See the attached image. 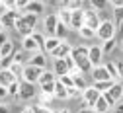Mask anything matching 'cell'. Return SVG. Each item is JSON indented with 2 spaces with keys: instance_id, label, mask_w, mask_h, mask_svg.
<instances>
[{
  "instance_id": "obj_33",
  "label": "cell",
  "mask_w": 123,
  "mask_h": 113,
  "mask_svg": "<svg viewBox=\"0 0 123 113\" xmlns=\"http://www.w3.org/2000/svg\"><path fill=\"white\" fill-rule=\"evenodd\" d=\"M22 20H24L29 27H35V24H37V16L29 14V12H24V14H22Z\"/></svg>"
},
{
  "instance_id": "obj_51",
  "label": "cell",
  "mask_w": 123,
  "mask_h": 113,
  "mask_svg": "<svg viewBox=\"0 0 123 113\" xmlns=\"http://www.w3.org/2000/svg\"><path fill=\"white\" fill-rule=\"evenodd\" d=\"M2 29H4V27H2V22H0V31H2Z\"/></svg>"
},
{
  "instance_id": "obj_38",
  "label": "cell",
  "mask_w": 123,
  "mask_h": 113,
  "mask_svg": "<svg viewBox=\"0 0 123 113\" xmlns=\"http://www.w3.org/2000/svg\"><path fill=\"white\" fill-rule=\"evenodd\" d=\"M20 86H22L20 80H18V82H14V84H10V86H8V95H14V98H18V95H20Z\"/></svg>"
},
{
  "instance_id": "obj_34",
  "label": "cell",
  "mask_w": 123,
  "mask_h": 113,
  "mask_svg": "<svg viewBox=\"0 0 123 113\" xmlns=\"http://www.w3.org/2000/svg\"><path fill=\"white\" fill-rule=\"evenodd\" d=\"M113 86V82H111V80H107V82H94V88L100 92V94H105L107 90H110Z\"/></svg>"
},
{
  "instance_id": "obj_31",
  "label": "cell",
  "mask_w": 123,
  "mask_h": 113,
  "mask_svg": "<svg viewBox=\"0 0 123 113\" xmlns=\"http://www.w3.org/2000/svg\"><path fill=\"white\" fill-rule=\"evenodd\" d=\"M72 78H74V88H78L80 92H84V90L88 88V84H86V80H84L82 74H74Z\"/></svg>"
},
{
  "instance_id": "obj_15",
  "label": "cell",
  "mask_w": 123,
  "mask_h": 113,
  "mask_svg": "<svg viewBox=\"0 0 123 113\" xmlns=\"http://www.w3.org/2000/svg\"><path fill=\"white\" fill-rule=\"evenodd\" d=\"M14 29H16L18 33L22 35V39H24V37H31V35H33V27H29V25H27L22 18L16 22V27H14Z\"/></svg>"
},
{
  "instance_id": "obj_44",
  "label": "cell",
  "mask_w": 123,
  "mask_h": 113,
  "mask_svg": "<svg viewBox=\"0 0 123 113\" xmlns=\"http://www.w3.org/2000/svg\"><path fill=\"white\" fill-rule=\"evenodd\" d=\"M110 113H123V101H119V103H117V105H115Z\"/></svg>"
},
{
  "instance_id": "obj_14",
  "label": "cell",
  "mask_w": 123,
  "mask_h": 113,
  "mask_svg": "<svg viewBox=\"0 0 123 113\" xmlns=\"http://www.w3.org/2000/svg\"><path fill=\"white\" fill-rule=\"evenodd\" d=\"M27 64H31V66H35V68H41V70H45V66H47V57H45V53H35V55H31V59H29V62Z\"/></svg>"
},
{
  "instance_id": "obj_12",
  "label": "cell",
  "mask_w": 123,
  "mask_h": 113,
  "mask_svg": "<svg viewBox=\"0 0 123 113\" xmlns=\"http://www.w3.org/2000/svg\"><path fill=\"white\" fill-rule=\"evenodd\" d=\"M35 94H37V90H35L33 84L22 82V86H20V95H18V98H20V100H31Z\"/></svg>"
},
{
  "instance_id": "obj_5",
  "label": "cell",
  "mask_w": 123,
  "mask_h": 113,
  "mask_svg": "<svg viewBox=\"0 0 123 113\" xmlns=\"http://www.w3.org/2000/svg\"><path fill=\"white\" fill-rule=\"evenodd\" d=\"M84 25L90 27V29H94L98 31V27L102 25V16L96 12V10H84Z\"/></svg>"
},
{
  "instance_id": "obj_7",
  "label": "cell",
  "mask_w": 123,
  "mask_h": 113,
  "mask_svg": "<svg viewBox=\"0 0 123 113\" xmlns=\"http://www.w3.org/2000/svg\"><path fill=\"white\" fill-rule=\"evenodd\" d=\"M70 53H72V45L68 43V41H63V43H61L59 47H57V49L51 53V57H53V60H65L67 57H70Z\"/></svg>"
},
{
  "instance_id": "obj_3",
  "label": "cell",
  "mask_w": 123,
  "mask_h": 113,
  "mask_svg": "<svg viewBox=\"0 0 123 113\" xmlns=\"http://www.w3.org/2000/svg\"><path fill=\"white\" fill-rule=\"evenodd\" d=\"M43 74V70L41 68H35V66H31V64H25L24 66V70H22V82H27V84H37L39 82V76Z\"/></svg>"
},
{
  "instance_id": "obj_35",
  "label": "cell",
  "mask_w": 123,
  "mask_h": 113,
  "mask_svg": "<svg viewBox=\"0 0 123 113\" xmlns=\"http://www.w3.org/2000/svg\"><path fill=\"white\" fill-rule=\"evenodd\" d=\"M90 6H92V10H96L98 14H102V10L110 6V2H104V0H92Z\"/></svg>"
},
{
  "instance_id": "obj_43",
  "label": "cell",
  "mask_w": 123,
  "mask_h": 113,
  "mask_svg": "<svg viewBox=\"0 0 123 113\" xmlns=\"http://www.w3.org/2000/svg\"><path fill=\"white\" fill-rule=\"evenodd\" d=\"M8 41H10V37H8V33H6V29H2V31H0V47L6 45Z\"/></svg>"
},
{
  "instance_id": "obj_48",
  "label": "cell",
  "mask_w": 123,
  "mask_h": 113,
  "mask_svg": "<svg viewBox=\"0 0 123 113\" xmlns=\"http://www.w3.org/2000/svg\"><path fill=\"white\" fill-rule=\"evenodd\" d=\"M78 113H96V111H94V109H90V107H82Z\"/></svg>"
},
{
  "instance_id": "obj_46",
  "label": "cell",
  "mask_w": 123,
  "mask_h": 113,
  "mask_svg": "<svg viewBox=\"0 0 123 113\" xmlns=\"http://www.w3.org/2000/svg\"><path fill=\"white\" fill-rule=\"evenodd\" d=\"M115 64H117V70H119V76L123 78V60H117Z\"/></svg>"
},
{
  "instance_id": "obj_42",
  "label": "cell",
  "mask_w": 123,
  "mask_h": 113,
  "mask_svg": "<svg viewBox=\"0 0 123 113\" xmlns=\"http://www.w3.org/2000/svg\"><path fill=\"white\" fill-rule=\"evenodd\" d=\"M74 98H82V92L78 88H70L68 90V100H74Z\"/></svg>"
},
{
  "instance_id": "obj_17",
  "label": "cell",
  "mask_w": 123,
  "mask_h": 113,
  "mask_svg": "<svg viewBox=\"0 0 123 113\" xmlns=\"http://www.w3.org/2000/svg\"><path fill=\"white\" fill-rule=\"evenodd\" d=\"M14 82H18V78L14 76L10 70H0V86H2V88H8Z\"/></svg>"
},
{
  "instance_id": "obj_10",
  "label": "cell",
  "mask_w": 123,
  "mask_h": 113,
  "mask_svg": "<svg viewBox=\"0 0 123 113\" xmlns=\"http://www.w3.org/2000/svg\"><path fill=\"white\" fill-rule=\"evenodd\" d=\"M22 51H24V53H31V55H35V53H39L41 49H39V45L35 43L33 37H24V39H22Z\"/></svg>"
},
{
  "instance_id": "obj_28",
  "label": "cell",
  "mask_w": 123,
  "mask_h": 113,
  "mask_svg": "<svg viewBox=\"0 0 123 113\" xmlns=\"http://www.w3.org/2000/svg\"><path fill=\"white\" fill-rule=\"evenodd\" d=\"M14 53H16V49H14V43H12V41H8L6 45H2V47H0V57H2V59L12 57Z\"/></svg>"
},
{
  "instance_id": "obj_30",
  "label": "cell",
  "mask_w": 123,
  "mask_h": 113,
  "mask_svg": "<svg viewBox=\"0 0 123 113\" xmlns=\"http://www.w3.org/2000/svg\"><path fill=\"white\" fill-rule=\"evenodd\" d=\"M59 84H63L67 90H70V88H74V78L70 76V74H65V76H61L59 80H57Z\"/></svg>"
},
{
  "instance_id": "obj_36",
  "label": "cell",
  "mask_w": 123,
  "mask_h": 113,
  "mask_svg": "<svg viewBox=\"0 0 123 113\" xmlns=\"http://www.w3.org/2000/svg\"><path fill=\"white\" fill-rule=\"evenodd\" d=\"M63 6L70 12H76V10H82V2H78V0H68V2H63Z\"/></svg>"
},
{
  "instance_id": "obj_47",
  "label": "cell",
  "mask_w": 123,
  "mask_h": 113,
  "mask_svg": "<svg viewBox=\"0 0 123 113\" xmlns=\"http://www.w3.org/2000/svg\"><path fill=\"white\" fill-rule=\"evenodd\" d=\"M20 113H35V111H33V105H27V107H24Z\"/></svg>"
},
{
  "instance_id": "obj_23",
  "label": "cell",
  "mask_w": 123,
  "mask_h": 113,
  "mask_svg": "<svg viewBox=\"0 0 123 113\" xmlns=\"http://www.w3.org/2000/svg\"><path fill=\"white\" fill-rule=\"evenodd\" d=\"M104 66H105L107 72H110V76H111L113 82H121V76H119V70H117V64L115 62H105Z\"/></svg>"
},
{
  "instance_id": "obj_19",
  "label": "cell",
  "mask_w": 123,
  "mask_h": 113,
  "mask_svg": "<svg viewBox=\"0 0 123 113\" xmlns=\"http://www.w3.org/2000/svg\"><path fill=\"white\" fill-rule=\"evenodd\" d=\"M74 62H76V68H78V72H80V74H88V72L94 70V66L90 64L88 57H86V59H78V60H74Z\"/></svg>"
},
{
  "instance_id": "obj_27",
  "label": "cell",
  "mask_w": 123,
  "mask_h": 113,
  "mask_svg": "<svg viewBox=\"0 0 123 113\" xmlns=\"http://www.w3.org/2000/svg\"><path fill=\"white\" fill-rule=\"evenodd\" d=\"M68 31H70V29H68L65 24H61V22H59V24H57V29H55V37H57V39H61V41H67Z\"/></svg>"
},
{
  "instance_id": "obj_45",
  "label": "cell",
  "mask_w": 123,
  "mask_h": 113,
  "mask_svg": "<svg viewBox=\"0 0 123 113\" xmlns=\"http://www.w3.org/2000/svg\"><path fill=\"white\" fill-rule=\"evenodd\" d=\"M4 98H8V88L0 86V100H4Z\"/></svg>"
},
{
  "instance_id": "obj_24",
  "label": "cell",
  "mask_w": 123,
  "mask_h": 113,
  "mask_svg": "<svg viewBox=\"0 0 123 113\" xmlns=\"http://www.w3.org/2000/svg\"><path fill=\"white\" fill-rule=\"evenodd\" d=\"M57 16H59V22H61V24H65L67 27L70 25V18H72V12H70V10H67V8L63 6V8L57 12Z\"/></svg>"
},
{
  "instance_id": "obj_41",
  "label": "cell",
  "mask_w": 123,
  "mask_h": 113,
  "mask_svg": "<svg viewBox=\"0 0 123 113\" xmlns=\"http://www.w3.org/2000/svg\"><path fill=\"white\" fill-rule=\"evenodd\" d=\"M12 59H14V62H16V64L24 66V60H25V59H24V53H18V51H16V53L12 55Z\"/></svg>"
},
{
  "instance_id": "obj_1",
  "label": "cell",
  "mask_w": 123,
  "mask_h": 113,
  "mask_svg": "<svg viewBox=\"0 0 123 113\" xmlns=\"http://www.w3.org/2000/svg\"><path fill=\"white\" fill-rule=\"evenodd\" d=\"M96 37L104 43V41H110V39H117V27L111 20H102V25L96 31Z\"/></svg>"
},
{
  "instance_id": "obj_49",
  "label": "cell",
  "mask_w": 123,
  "mask_h": 113,
  "mask_svg": "<svg viewBox=\"0 0 123 113\" xmlns=\"http://www.w3.org/2000/svg\"><path fill=\"white\" fill-rule=\"evenodd\" d=\"M0 113H10V109L6 105H0Z\"/></svg>"
},
{
  "instance_id": "obj_37",
  "label": "cell",
  "mask_w": 123,
  "mask_h": 113,
  "mask_svg": "<svg viewBox=\"0 0 123 113\" xmlns=\"http://www.w3.org/2000/svg\"><path fill=\"white\" fill-rule=\"evenodd\" d=\"M113 24H115V27H117L119 24H123V6L113 8Z\"/></svg>"
},
{
  "instance_id": "obj_11",
  "label": "cell",
  "mask_w": 123,
  "mask_h": 113,
  "mask_svg": "<svg viewBox=\"0 0 123 113\" xmlns=\"http://www.w3.org/2000/svg\"><path fill=\"white\" fill-rule=\"evenodd\" d=\"M92 78H94V82H107V80H111L110 72L105 70V66L102 64V66H96L94 70H92ZM113 82V80H111Z\"/></svg>"
},
{
  "instance_id": "obj_21",
  "label": "cell",
  "mask_w": 123,
  "mask_h": 113,
  "mask_svg": "<svg viewBox=\"0 0 123 113\" xmlns=\"http://www.w3.org/2000/svg\"><path fill=\"white\" fill-rule=\"evenodd\" d=\"M43 10H45V4L43 2H27V8H25V12L37 16V18L43 14Z\"/></svg>"
},
{
  "instance_id": "obj_53",
  "label": "cell",
  "mask_w": 123,
  "mask_h": 113,
  "mask_svg": "<svg viewBox=\"0 0 123 113\" xmlns=\"http://www.w3.org/2000/svg\"><path fill=\"white\" fill-rule=\"evenodd\" d=\"M121 101H123V98H121Z\"/></svg>"
},
{
  "instance_id": "obj_4",
  "label": "cell",
  "mask_w": 123,
  "mask_h": 113,
  "mask_svg": "<svg viewBox=\"0 0 123 113\" xmlns=\"http://www.w3.org/2000/svg\"><path fill=\"white\" fill-rule=\"evenodd\" d=\"M102 98V94L94 88V86H88L84 92H82V101H84V107H90V109H94L96 101Z\"/></svg>"
},
{
  "instance_id": "obj_52",
  "label": "cell",
  "mask_w": 123,
  "mask_h": 113,
  "mask_svg": "<svg viewBox=\"0 0 123 113\" xmlns=\"http://www.w3.org/2000/svg\"><path fill=\"white\" fill-rule=\"evenodd\" d=\"M0 6H2V2H0Z\"/></svg>"
},
{
  "instance_id": "obj_2",
  "label": "cell",
  "mask_w": 123,
  "mask_h": 113,
  "mask_svg": "<svg viewBox=\"0 0 123 113\" xmlns=\"http://www.w3.org/2000/svg\"><path fill=\"white\" fill-rule=\"evenodd\" d=\"M104 98H105V101L111 105V109L121 101V98H123V82H113V86L107 90L105 94H102Z\"/></svg>"
},
{
  "instance_id": "obj_20",
  "label": "cell",
  "mask_w": 123,
  "mask_h": 113,
  "mask_svg": "<svg viewBox=\"0 0 123 113\" xmlns=\"http://www.w3.org/2000/svg\"><path fill=\"white\" fill-rule=\"evenodd\" d=\"M88 51H90V47H84V45L72 47V53H70V57H72L74 60H78V59H86V57H88Z\"/></svg>"
},
{
  "instance_id": "obj_25",
  "label": "cell",
  "mask_w": 123,
  "mask_h": 113,
  "mask_svg": "<svg viewBox=\"0 0 123 113\" xmlns=\"http://www.w3.org/2000/svg\"><path fill=\"white\" fill-rule=\"evenodd\" d=\"M94 111H96V113H110V111H111V105L107 103L105 98L102 95V98L96 101V105H94Z\"/></svg>"
},
{
  "instance_id": "obj_40",
  "label": "cell",
  "mask_w": 123,
  "mask_h": 113,
  "mask_svg": "<svg viewBox=\"0 0 123 113\" xmlns=\"http://www.w3.org/2000/svg\"><path fill=\"white\" fill-rule=\"evenodd\" d=\"M33 39H35V43L39 45V49H43V45H45V35H41V33H35L33 31V35H31Z\"/></svg>"
},
{
  "instance_id": "obj_18",
  "label": "cell",
  "mask_w": 123,
  "mask_h": 113,
  "mask_svg": "<svg viewBox=\"0 0 123 113\" xmlns=\"http://www.w3.org/2000/svg\"><path fill=\"white\" fill-rule=\"evenodd\" d=\"M53 72H55V76H57V80L61 78V76H65V74H68V68H67V64H65V60H53Z\"/></svg>"
},
{
  "instance_id": "obj_29",
  "label": "cell",
  "mask_w": 123,
  "mask_h": 113,
  "mask_svg": "<svg viewBox=\"0 0 123 113\" xmlns=\"http://www.w3.org/2000/svg\"><path fill=\"white\" fill-rule=\"evenodd\" d=\"M117 47V39H110V41H104L102 43V53L104 55H110L113 49Z\"/></svg>"
},
{
  "instance_id": "obj_16",
  "label": "cell",
  "mask_w": 123,
  "mask_h": 113,
  "mask_svg": "<svg viewBox=\"0 0 123 113\" xmlns=\"http://www.w3.org/2000/svg\"><path fill=\"white\" fill-rule=\"evenodd\" d=\"M61 43H63L61 39H57L55 35H49V37H45V45H43V51L51 55V53H53V51L57 49V47H59Z\"/></svg>"
},
{
  "instance_id": "obj_26",
  "label": "cell",
  "mask_w": 123,
  "mask_h": 113,
  "mask_svg": "<svg viewBox=\"0 0 123 113\" xmlns=\"http://www.w3.org/2000/svg\"><path fill=\"white\" fill-rule=\"evenodd\" d=\"M53 82H57V76H55V72H49V70H43V74L39 76V86H43V84H53Z\"/></svg>"
},
{
  "instance_id": "obj_32",
  "label": "cell",
  "mask_w": 123,
  "mask_h": 113,
  "mask_svg": "<svg viewBox=\"0 0 123 113\" xmlns=\"http://www.w3.org/2000/svg\"><path fill=\"white\" fill-rule=\"evenodd\" d=\"M78 35H80L82 39H94V37H96V31L84 25V27H80V29H78Z\"/></svg>"
},
{
  "instance_id": "obj_54",
  "label": "cell",
  "mask_w": 123,
  "mask_h": 113,
  "mask_svg": "<svg viewBox=\"0 0 123 113\" xmlns=\"http://www.w3.org/2000/svg\"><path fill=\"white\" fill-rule=\"evenodd\" d=\"M0 59H2V57H0Z\"/></svg>"
},
{
  "instance_id": "obj_13",
  "label": "cell",
  "mask_w": 123,
  "mask_h": 113,
  "mask_svg": "<svg viewBox=\"0 0 123 113\" xmlns=\"http://www.w3.org/2000/svg\"><path fill=\"white\" fill-rule=\"evenodd\" d=\"M57 24H59V16L57 14H49V16H45V20H43V25H45V29H47L49 35H55Z\"/></svg>"
},
{
  "instance_id": "obj_22",
  "label": "cell",
  "mask_w": 123,
  "mask_h": 113,
  "mask_svg": "<svg viewBox=\"0 0 123 113\" xmlns=\"http://www.w3.org/2000/svg\"><path fill=\"white\" fill-rule=\"evenodd\" d=\"M53 95H55V100H61V101H65V100H68V90L63 86V84H55V92H53Z\"/></svg>"
},
{
  "instance_id": "obj_8",
  "label": "cell",
  "mask_w": 123,
  "mask_h": 113,
  "mask_svg": "<svg viewBox=\"0 0 123 113\" xmlns=\"http://www.w3.org/2000/svg\"><path fill=\"white\" fill-rule=\"evenodd\" d=\"M22 18V14L16 10H8L0 16V22H2V27H16V22Z\"/></svg>"
},
{
  "instance_id": "obj_39",
  "label": "cell",
  "mask_w": 123,
  "mask_h": 113,
  "mask_svg": "<svg viewBox=\"0 0 123 113\" xmlns=\"http://www.w3.org/2000/svg\"><path fill=\"white\" fill-rule=\"evenodd\" d=\"M22 70H24V66H20V64H16V62H14L12 66H10V72L16 76V78H18V76H22Z\"/></svg>"
},
{
  "instance_id": "obj_9",
  "label": "cell",
  "mask_w": 123,
  "mask_h": 113,
  "mask_svg": "<svg viewBox=\"0 0 123 113\" xmlns=\"http://www.w3.org/2000/svg\"><path fill=\"white\" fill-rule=\"evenodd\" d=\"M80 27H84V8H82V10H76V12H72L70 25H68V29H74V31H78Z\"/></svg>"
},
{
  "instance_id": "obj_50",
  "label": "cell",
  "mask_w": 123,
  "mask_h": 113,
  "mask_svg": "<svg viewBox=\"0 0 123 113\" xmlns=\"http://www.w3.org/2000/svg\"><path fill=\"white\" fill-rule=\"evenodd\" d=\"M55 113H70V111H68V109H57Z\"/></svg>"
},
{
  "instance_id": "obj_6",
  "label": "cell",
  "mask_w": 123,
  "mask_h": 113,
  "mask_svg": "<svg viewBox=\"0 0 123 113\" xmlns=\"http://www.w3.org/2000/svg\"><path fill=\"white\" fill-rule=\"evenodd\" d=\"M102 59H104V53H102V45H90V51H88V60L92 66H102Z\"/></svg>"
}]
</instances>
